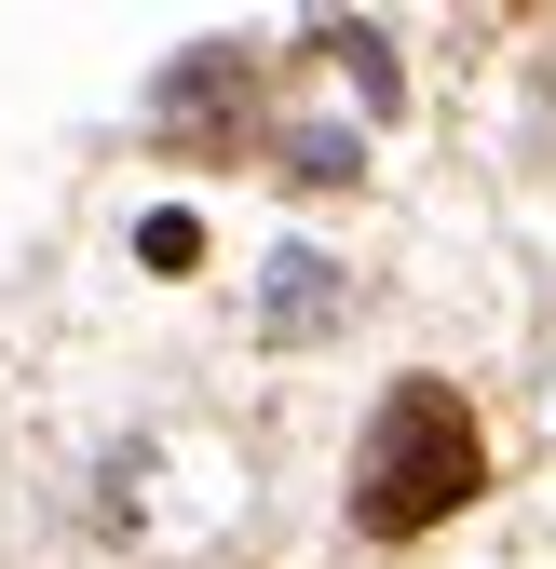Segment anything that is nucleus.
<instances>
[{
	"label": "nucleus",
	"mask_w": 556,
	"mask_h": 569,
	"mask_svg": "<svg viewBox=\"0 0 556 569\" xmlns=\"http://www.w3.org/2000/svg\"><path fill=\"white\" fill-rule=\"evenodd\" d=\"M461 502H475V420H461V393L407 380V393L367 420V461H354V516H367L380 542H407V529H435V516H461Z\"/></svg>",
	"instance_id": "obj_1"
}]
</instances>
